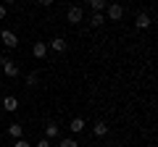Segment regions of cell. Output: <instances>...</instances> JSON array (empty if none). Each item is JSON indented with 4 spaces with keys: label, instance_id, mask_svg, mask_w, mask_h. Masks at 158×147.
Listing matches in <instances>:
<instances>
[{
    "label": "cell",
    "instance_id": "cell-1",
    "mask_svg": "<svg viewBox=\"0 0 158 147\" xmlns=\"http://www.w3.org/2000/svg\"><path fill=\"white\" fill-rule=\"evenodd\" d=\"M0 63H3V71H6V76H8V79H16V76H19V66L11 61V58H6V55H3V58H0Z\"/></svg>",
    "mask_w": 158,
    "mask_h": 147
},
{
    "label": "cell",
    "instance_id": "cell-2",
    "mask_svg": "<svg viewBox=\"0 0 158 147\" xmlns=\"http://www.w3.org/2000/svg\"><path fill=\"white\" fill-rule=\"evenodd\" d=\"M106 16H108V21H118V18L124 16V8L118 6V3H108L106 6Z\"/></svg>",
    "mask_w": 158,
    "mask_h": 147
},
{
    "label": "cell",
    "instance_id": "cell-3",
    "mask_svg": "<svg viewBox=\"0 0 158 147\" xmlns=\"http://www.w3.org/2000/svg\"><path fill=\"white\" fill-rule=\"evenodd\" d=\"M0 40L6 42V47H16L19 45V37L11 32V29H3V32H0Z\"/></svg>",
    "mask_w": 158,
    "mask_h": 147
},
{
    "label": "cell",
    "instance_id": "cell-4",
    "mask_svg": "<svg viewBox=\"0 0 158 147\" xmlns=\"http://www.w3.org/2000/svg\"><path fill=\"white\" fill-rule=\"evenodd\" d=\"M66 18H69V24H79V21H82V8H77V6L69 8V11H66Z\"/></svg>",
    "mask_w": 158,
    "mask_h": 147
},
{
    "label": "cell",
    "instance_id": "cell-5",
    "mask_svg": "<svg viewBox=\"0 0 158 147\" xmlns=\"http://www.w3.org/2000/svg\"><path fill=\"white\" fill-rule=\"evenodd\" d=\"M32 55H34V58H45V55H48V42H34Z\"/></svg>",
    "mask_w": 158,
    "mask_h": 147
},
{
    "label": "cell",
    "instance_id": "cell-6",
    "mask_svg": "<svg viewBox=\"0 0 158 147\" xmlns=\"http://www.w3.org/2000/svg\"><path fill=\"white\" fill-rule=\"evenodd\" d=\"M3 108H6L8 113H13V110H16V108H19V100H16V97H13V95H8L6 100H3Z\"/></svg>",
    "mask_w": 158,
    "mask_h": 147
},
{
    "label": "cell",
    "instance_id": "cell-7",
    "mask_svg": "<svg viewBox=\"0 0 158 147\" xmlns=\"http://www.w3.org/2000/svg\"><path fill=\"white\" fill-rule=\"evenodd\" d=\"M137 26H140V29H148V26H150V24H153V18L150 16H148V13H137Z\"/></svg>",
    "mask_w": 158,
    "mask_h": 147
},
{
    "label": "cell",
    "instance_id": "cell-8",
    "mask_svg": "<svg viewBox=\"0 0 158 147\" xmlns=\"http://www.w3.org/2000/svg\"><path fill=\"white\" fill-rule=\"evenodd\" d=\"M50 47L56 53H63L66 50V40H63V37H56V40H50Z\"/></svg>",
    "mask_w": 158,
    "mask_h": 147
},
{
    "label": "cell",
    "instance_id": "cell-9",
    "mask_svg": "<svg viewBox=\"0 0 158 147\" xmlns=\"http://www.w3.org/2000/svg\"><path fill=\"white\" fill-rule=\"evenodd\" d=\"M69 129H71L74 134H79V131H85V118H74L71 124H69Z\"/></svg>",
    "mask_w": 158,
    "mask_h": 147
},
{
    "label": "cell",
    "instance_id": "cell-10",
    "mask_svg": "<svg viewBox=\"0 0 158 147\" xmlns=\"http://www.w3.org/2000/svg\"><path fill=\"white\" fill-rule=\"evenodd\" d=\"M8 134H11L13 139H21V134H24L21 124H11V126H8Z\"/></svg>",
    "mask_w": 158,
    "mask_h": 147
},
{
    "label": "cell",
    "instance_id": "cell-11",
    "mask_svg": "<svg viewBox=\"0 0 158 147\" xmlns=\"http://www.w3.org/2000/svg\"><path fill=\"white\" fill-rule=\"evenodd\" d=\"M92 131H95V137H106V134H108V124H103V121H98V124L92 126Z\"/></svg>",
    "mask_w": 158,
    "mask_h": 147
},
{
    "label": "cell",
    "instance_id": "cell-12",
    "mask_svg": "<svg viewBox=\"0 0 158 147\" xmlns=\"http://www.w3.org/2000/svg\"><path fill=\"white\" fill-rule=\"evenodd\" d=\"M45 131H48V137H45V139H53V137H58V134H61V126L48 124V126H45Z\"/></svg>",
    "mask_w": 158,
    "mask_h": 147
},
{
    "label": "cell",
    "instance_id": "cell-13",
    "mask_svg": "<svg viewBox=\"0 0 158 147\" xmlns=\"http://www.w3.org/2000/svg\"><path fill=\"white\" fill-rule=\"evenodd\" d=\"M90 24H92V26H103V24H106V16H103V13H92Z\"/></svg>",
    "mask_w": 158,
    "mask_h": 147
},
{
    "label": "cell",
    "instance_id": "cell-14",
    "mask_svg": "<svg viewBox=\"0 0 158 147\" xmlns=\"http://www.w3.org/2000/svg\"><path fill=\"white\" fill-rule=\"evenodd\" d=\"M90 8L95 13H100V11H106V0H90Z\"/></svg>",
    "mask_w": 158,
    "mask_h": 147
},
{
    "label": "cell",
    "instance_id": "cell-15",
    "mask_svg": "<svg viewBox=\"0 0 158 147\" xmlns=\"http://www.w3.org/2000/svg\"><path fill=\"white\" fill-rule=\"evenodd\" d=\"M58 147H79V145H77L74 139H69V137H66V139H61V145H58Z\"/></svg>",
    "mask_w": 158,
    "mask_h": 147
},
{
    "label": "cell",
    "instance_id": "cell-16",
    "mask_svg": "<svg viewBox=\"0 0 158 147\" xmlns=\"http://www.w3.org/2000/svg\"><path fill=\"white\" fill-rule=\"evenodd\" d=\"M27 84H29V87L37 84V74H29V76H27Z\"/></svg>",
    "mask_w": 158,
    "mask_h": 147
},
{
    "label": "cell",
    "instance_id": "cell-17",
    "mask_svg": "<svg viewBox=\"0 0 158 147\" xmlns=\"http://www.w3.org/2000/svg\"><path fill=\"white\" fill-rule=\"evenodd\" d=\"M13 147H32V145H29L27 139H16V145H13Z\"/></svg>",
    "mask_w": 158,
    "mask_h": 147
},
{
    "label": "cell",
    "instance_id": "cell-18",
    "mask_svg": "<svg viewBox=\"0 0 158 147\" xmlns=\"http://www.w3.org/2000/svg\"><path fill=\"white\" fill-rule=\"evenodd\" d=\"M37 147H50V139H40V142H37Z\"/></svg>",
    "mask_w": 158,
    "mask_h": 147
},
{
    "label": "cell",
    "instance_id": "cell-19",
    "mask_svg": "<svg viewBox=\"0 0 158 147\" xmlns=\"http://www.w3.org/2000/svg\"><path fill=\"white\" fill-rule=\"evenodd\" d=\"M0 18H6V6L0 3Z\"/></svg>",
    "mask_w": 158,
    "mask_h": 147
},
{
    "label": "cell",
    "instance_id": "cell-20",
    "mask_svg": "<svg viewBox=\"0 0 158 147\" xmlns=\"http://www.w3.org/2000/svg\"><path fill=\"white\" fill-rule=\"evenodd\" d=\"M37 3H40V6H50L53 0H37Z\"/></svg>",
    "mask_w": 158,
    "mask_h": 147
},
{
    "label": "cell",
    "instance_id": "cell-21",
    "mask_svg": "<svg viewBox=\"0 0 158 147\" xmlns=\"http://www.w3.org/2000/svg\"><path fill=\"white\" fill-rule=\"evenodd\" d=\"M11 3H16V0H6V6H11Z\"/></svg>",
    "mask_w": 158,
    "mask_h": 147
},
{
    "label": "cell",
    "instance_id": "cell-22",
    "mask_svg": "<svg viewBox=\"0 0 158 147\" xmlns=\"http://www.w3.org/2000/svg\"><path fill=\"white\" fill-rule=\"evenodd\" d=\"M0 108H3V100H0Z\"/></svg>",
    "mask_w": 158,
    "mask_h": 147
},
{
    "label": "cell",
    "instance_id": "cell-23",
    "mask_svg": "<svg viewBox=\"0 0 158 147\" xmlns=\"http://www.w3.org/2000/svg\"><path fill=\"white\" fill-rule=\"evenodd\" d=\"M156 24H158V16H156Z\"/></svg>",
    "mask_w": 158,
    "mask_h": 147
}]
</instances>
